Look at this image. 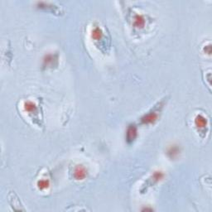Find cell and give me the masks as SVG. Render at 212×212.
<instances>
[{
	"mask_svg": "<svg viewBox=\"0 0 212 212\" xmlns=\"http://www.w3.org/2000/svg\"><path fill=\"white\" fill-rule=\"evenodd\" d=\"M49 186H50V182L46 179H42V180H40L37 182V187H38L40 190L47 189Z\"/></svg>",
	"mask_w": 212,
	"mask_h": 212,
	"instance_id": "52a82bcc",
	"label": "cell"
},
{
	"mask_svg": "<svg viewBox=\"0 0 212 212\" xmlns=\"http://www.w3.org/2000/svg\"><path fill=\"white\" fill-rule=\"evenodd\" d=\"M133 24L137 28H143L145 24V20H144V17L139 14L135 15L133 18Z\"/></svg>",
	"mask_w": 212,
	"mask_h": 212,
	"instance_id": "5b68a950",
	"label": "cell"
},
{
	"mask_svg": "<svg viewBox=\"0 0 212 212\" xmlns=\"http://www.w3.org/2000/svg\"><path fill=\"white\" fill-rule=\"evenodd\" d=\"M24 110L30 113H33L37 110V106L34 103L31 102V101H27L24 103Z\"/></svg>",
	"mask_w": 212,
	"mask_h": 212,
	"instance_id": "8992f818",
	"label": "cell"
},
{
	"mask_svg": "<svg viewBox=\"0 0 212 212\" xmlns=\"http://www.w3.org/2000/svg\"><path fill=\"white\" fill-rule=\"evenodd\" d=\"M102 35H103V32H102V31H101V28H94V30L92 31L91 36L94 39L99 40V39L101 38Z\"/></svg>",
	"mask_w": 212,
	"mask_h": 212,
	"instance_id": "ba28073f",
	"label": "cell"
},
{
	"mask_svg": "<svg viewBox=\"0 0 212 212\" xmlns=\"http://www.w3.org/2000/svg\"><path fill=\"white\" fill-rule=\"evenodd\" d=\"M195 124L198 128H205L206 124H207V120L203 115L199 114L195 119Z\"/></svg>",
	"mask_w": 212,
	"mask_h": 212,
	"instance_id": "3957f363",
	"label": "cell"
},
{
	"mask_svg": "<svg viewBox=\"0 0 212 212\" xmlns=\"http://www.w3.org/2000/svg\"><path fill=\"white\" fill-rule=\"evenodd\" d=\"M169 153H172V155H174V154L178 153V148H176V147H173V148H171V149L169 150Z\"/></svg>",
	"mask_w": 212,
	"mask_h": 212,
	"instance_id": "9c48e42d",
	"label": "cell"
},
{
	"mask_svg": "<svg viewBox=\"0 0 212 212\" xmlns=\"http://www.w3.org/2000/svg\"><path fill=\"white\" fill-rule=\"evenodd\" d=\"M87 171L83 166H78L74 171V177L76 180H83L86 177Z\"/></svg>",
	"mask_w": 212,
	"mask_h": 212,
	"instance_id": "6da1fadb",
	"label": "cell"
},
{
	"mask_svg": "<svg viewBox=\"0 0 212 212\" xmlns=\"http://www.w3.org/2000/svg\"><path fill=\"white\" fill-rule=\"evenodd\" d=\"M157 119V114L155 112H150L148 114L144 115L142 119V121L144 123H152L155 122Z\"/></svg>",
	"mask_w": 212,
	"mask_h": 212,
	"instance_id": "7a4b0ae2",
	"label": "cell"
},
{
	"mask_svg": "<svg viewBox=\"0 0 212 212\" xmlns=\"http://www.w3.org/2000/svg\"><path fill=\"white\" fill-rule=\"evenodd\" d=\"M137 135V130L134 126H130L127 131V139L128 142H132L134 140Z\"/></svg>",
	"mask_w": 212,
	"mask_h": 212,
	"instance_id": "277c9868",
	"label": "cell"
}]
</instances>
